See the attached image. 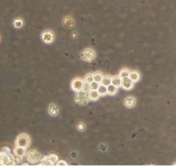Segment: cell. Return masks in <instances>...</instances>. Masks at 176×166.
I'll return each instance as SVG.
<instances>
[{
  "label": "cell",
  "instance_id": "obj_3",
  "mask_svg": "<svg viewBox=\"0 0 176 166\" xmlns=\"http://www.w3.org/2000/svg\"><path fill=\"white\" fill-rule=\"evenodd\" d=\"M27 159L30 164H37L41 161V153L36 150H30L27 153Z\"/></svg>",
  "mask_w": 176,
  "mask_h": 166
},
{
  "label": "cell",
  "instance_id": "obj_26",
  "mask_svg": "<svg viewBox=\"0 0 176 166\" xmlns=\"http://www.w3.org/2000/svg\"><path fill=\"white\" fill-rule=\"evenodd\" d=\"M56 165H67V163H66L65 161L62 160V161H58V162H57Z\"/></svg>",
  "mask_w": 176,
  "mask_h": 166
},
{
  "label": "cell",
  "instance_id": "obj_12",
  "mask_svg": "<svg viewBox=\"0 0 176 166\" xmlns=\"http://www.w3.org/2000/svg\"><path fill=\"white\" fill-rule=\"evenodd\" d=\"M63 24L66 28H72L74 26V20L71 17H65L63 19Z\"/></svg>",
  "mask_w": 176,
  "mask_h": 166
},
{
  "label": "cell",
  "instance_id": "obj_24",
  "mask_svg": "<svg viewBox=\"0 0 176 166\" xmlns=\"http://www.w3.org/2000/svg\"><path fill=\"white\" fill-rule=\"evenodd\" d=\"M76 128H77V130L78 131H80V132H83L84 130H85V125H84V123L83 122H79L78 124H77V126H76Z\"/></svg>",
  "mask_w": 176,
  "mask_h": 166
},
{
  "label": "cell",
  "instance_id": "obj_9",
  "mask_svg": "<svg viewBox=\"0 0 176 166\" xmlns=\"http://www.w3.org/2000/svg\"><path fill=\"white\" fill-rule=\"evenodd\" d=\"M124 104H125L126 108H129V109L133 108L136 105V99L134 97H132V96H128L125 99Z\"/></svg>",
  "mask_w": 176,
  "mask_h": 166
},
{
  "label": "cell",
  "instance_id": "obj_14",
  "mask_svg": "<svg viewBox=\"0 0 176 166\" xmlns=\"http://www.w3.org/2000/svg\"><path fill=\"white\" fill-rule=\"evenodd\" d=\"M129 77H130L134 83H137V82L139 81V79H140V74H139L138 71H131V72H130V76H129Z\"/></svg>",
  "mask_w": 176,
  "mask_h": 166
},
{
  "label": "cell",
  "instance_id": "obj_7",
  "mask_svg": "<svg viewBox=\"0 0 176 166\" xmlns=\"http://www.w3.org/2000/svg\"><path fill=\"white\" fill-rule=\"evenodd\" d=\"M134 86V82L130 78V77H126V78H124L122 79V85L121 87L126 90V91H130L133 88Z\"/></svg>",
  "mask_w": 176,
  "mask_h": 166
},
{
  "label": "cell",
  "instance_id": "obj_16",
  "mask_svg": "<svg viewBox=\"0 0 176 166\" xmlns=\"http://www.w3.org/2000/svg\"><path fill=\"white\" fill-rule=\"evenodd\" d=\"M101 84L105 85V86H108L112 84V77L108 75H106V76H103L102 77V80L101 82Z\"/></svg>",
  "mask_w": 176,
  "mask_h": 166
},
{
  "label": "cell",
  "instance_id": "obj_25",
  "mask_svg": "<svg viewBox=\"0 0 176 166\" xmlns=\"http://www.w3.org/2000/svg\"><path fill=\"white\" fill-rule=\"evenodd\" d=\"M1 151H3V152H6V153H10V148H9V147H7V146L3 147Z\"/></svg>",
  "mask_w": 176,
  "mask_h": 166
},
{
  "label": "cell",
  "instance_id": "obj_11",
  "mask_svg": "<svg viewBox=\"0 0 176 166\" xmlns=\"http://www.w3.org/2000/svg\"><path fill=\"white\" fill-rule=\"evenodd\" d=\"M101 95L99 94L98 91H93V90H89V99L91 101H96L99 99Z\"/></svg>",
  "mask_w": 176,
  "mask_h": 166
},
{
  "label": "cell",
  "instance_id": "obj_1",
  "mask_svg": "<svg viewBox=\"0 0 176 166\" xmlns=\"http://www.w3.org/2000/svg\"><path fill=\"white\" fill-rule=\"evenodd\" d=\"M30 143H31V140H30L29 136L27 133H22L16 138V140L15 141V145H16V146H20V147H23L27 149L30 145Z\"/></svg>",
  "mask_w": 176,
  "mask_h": 166
},
{
  "label": "cell",
  "instance_id": "obj_5",
  "mask_svg": "<svg viewBox=\"0 0 176 166\" xmlns=\"http://www.w3.org/2000/svg\"><path fill=\"white\" fill-rule=\"evenodd\" d=\"M84 84H85V82L83 79H82L80 77H76L72 80V82L71 84V87L74 91L78 92L84 89Z\"/></svg>",
  "mask_w": 176,
  "mask_h": 166
},
{
  "label": "cell",
  "instance_id": "obj_27",
  "mask_svg": "<svg viewBox=\"0 0 176 166\" xmlns=\"http://www.w3.org/2000/svg\"><path fill=\"white\" fill-rule=\"evenodd\" d=\"M73 37H76V33H73Z\"/></svg>",
  "mask_w": 176,
  "mask_h": 166
},
{
  "label": "cell",
  "instance_id": "obj_20",
  "mask_svg": "<svg viewBox=\"0 0 176 166\" xmlns=\"http://www.w3.org/2000/svg\"><path fill=\"white\" fill-rule=\"evenodd\" d=\"M93 75H94V81H96V82L101 84V80H102V77H103L102 73L100 72V71H96V72L93 73Z\"/></svg>",
  "mask_w": 176,
  "mask_h": 166
},
{
  "label": "cell",
  "instance_id": "obj_22",
  "mask_svg": "<svg viewBox=\"0 0 176 166\" xmlns=\"http://www.w3.org/2000/svg\"><path fill=\"white\" fill-rule=\"evenodd\" d=\"M14 27L15 28H21L23 26V19H21V18H16V19H15V21H14Z\"/></svg>",
  "mask_w": 176,
  "mask_h": 166
},
{
  "label": "cell",
  "instance_id": "obj_10",
  "mask_svg": "<svg viewBox=\"0 0 176 166\" xmlns=\"http://www.w3.org/2000/svg\"><path fill=\"white\" fill-rule=\"evenodd\" d=\"M48 113L52 116H57L58 115V108L56 104L51 103L48 107Z\"/></svg>",
  "mask_w": 176,
  "mask_h": 166
},
{
  "label": "cell",
  "instance_id": "obj_8",
  "mask_svg": "<svg viewBox=\"0 0 176 166\" xmlns=\"http://www.w3.org/2000/svg\"><path fill=\"white\" fill-rule=\"evenodd\" d=\"M13 153H14L15 157L23 158L26 155V148L20 147V146H16L15 149L13 150Z\"/></svg>",
  "mask_w": 176,
  "mask_h": 166
},
{
  "label": "cell",
  "instance_id": "obj_21",
  "mask_svg": "<svg viewBox=\"0 0 176 166\" xmlns=\"http://www.w3.org/2000/svg\"><path fill=\"white\" fill-rule=\"evenodd\" d=\"M130 72L131 71H129L128 69H122L121 71H120V73H119V76L122 78V79H124V78H126V77H129V76H130Z\"/></svg>",
  "mask_w": 176,
  "mask_h": 166
},
{
  "label": "cell",
  "instance_id": "obj_23",
  "mask_svg": "<svg viewBox=\"0 0 176 166\" xmlns=\"http://www.w3.org/2000/svg\"><path fill=\"white\" fill-rule=\"evenodd\" d=\"M88 85H89V90L97 91V90H98V88H99V86H100V84H99V83H97V82H96V81H93L92 83H90V84H88Z\"/></svg>",
  "mask_w": 176,
  "mask_h": 166
},
{
  "label": "cell",
  "instance_id": "obj_15",
  "mask_svg": "<svg viewBox=\"0 0 176 166\" xmlns=\"http://www.w3.org/2000/svg\"><path fill=\"white\" fill-rule=\"evenodd\" d=\"M118 92V87H116L115 85L113 84H110L107 86V94L110 95H115L116 93Z\"/></svg>",
  "mask_w": 176,
  "mask_h": 166
},
{
  "label": "cell",
  "instance_id": "obj_4",
  "mask_svg": "<svg viewBox=\"0 0 176 166\" xmlns=\"http://www.w3.org/2000/svg\"><path fill=\"white\" fill-rule=\"evenodd\" d=\"M81 58H82V59H83L85 61L91 62L96 59V53L90 48H86L81 53Z\"/></svg>",
  "mask_w": 176,
  "mask_h": 166
},
{
  "label": "cell",
  "instance_id": "obj_18",
  "mask_svg": "<svg viewBox=\"0 0 176 166\" xmlns=\"http://www.w3.org/2000/svg\"><path fill=\"white\" fill-rule=\"evenodd\" d=\"M83 80H84L85 84H89L90 83H92L94 81V75H93V73H88V74H86L85 77H84V78H83Z\"/></svg>",
  "mask_w": 176,
  "mask_h": 166
},
{
  "label": "cell",
  "instance_id": "obj_2",
  "mask_svg": "<svg viewBox=\"0 0 176 166\" xmlns=\"http://www.w3.org/2000/svg\"><path fill=\"white\" fill-rule=\"evenodd\" d=\"M76 102L80 105H85L89 102V91H85L84 89L76 92V95L75 98Z\"/></svg>",
  "mask_w": 176,
  "mask_h": 166
},
{
  "label": "cell",
  "instance_id": "obj_28",
  "mask_svg": "<svg viewBox=\"0 0 176 166\" xmlns=\"http://www.w3.org/2000/svg\"><path fill=\"white\" fill-rule=\"evenodd\" d=\"M176 165V163H174V164H173V165Z\"/></svg>",
  "mask_w": 176,
  "mask_h": 166
},
{
  "label": "cell",
  "instance_id": "obj_19",
  "mask_svg": "<svg viewBox=\"0 0 176 166\" xmlns=\"http://www.w3.org/2000/svg\"><path fill=\"white\" fill-rule=\"evenodd\" d=\"M97 91H98L100 95H107V86H105V85L100 84V86H99V88H98Z\"/></svg>",
  "mask_w": 176,
  "mask_h": 166
},
{
  "label": "cell",
  "instance_id": "obj_6",
  "mask_svg": "<svg viewBox=\"0 0 176 166\" xmlns=\"http://www.w3.org/2000/svg\"><path fill=\"white\" fill-rule=\"evenodd\" d=\"M41 39L45 43L50 44L53 42L54 35L52 31H45L41 34Z\"/></svg>",
  "mask_w": 176,
  "mask_h": 166
},
{
  "label": "cell",
  "instance_id": "obj_13",
  "mask_svg": "<svg viewBox=\"0 0 176 166\" xmlns=\"http://www.w3.org/2000/svg\"><path fill=\"white\" fill-rule=\"evenodd\" d=\"M112 84L115 85L116 87H121L122 85V78L118 75V76H114L112 77Z\"/></svg>",
  "mask_w": 176,
  "mask_h": 166
},
{
  "label": "cell",
  "instance_id": "obj_17",
  "mask_svg": "<svg viewBox=\"0 0 176 166\" xmlns=\"http://www.w3.org/2000/svg\"><path fill=\"white\" fill-rule=\"evenodd\" d=\"M47 160H48V163H49V165H55V164H57V162H58V156L57 155H55V154H51V155H49L48 157H47Z\"/></svg>",
  "mask_w": 176,
  "mask_h": 166
}]
</instances>
